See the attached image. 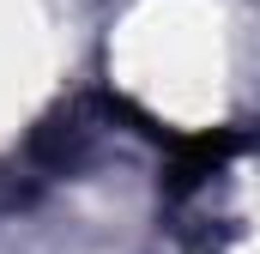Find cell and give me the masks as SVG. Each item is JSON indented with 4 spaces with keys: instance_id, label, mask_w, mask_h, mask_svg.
Listing matches in <instances>:
<instances>
[{
    "instance_id": "cell-1",
    "label": "cell",
    "mask_w": 260,
    "mask_h": 254,
    "mask_svg": "<svg viewBox=\"0 0 260 254\" xmlns=\"http://www.w3.org/2000/svg\"><path fill=\"white\" fill-rule=\"evenodd\" d=\"M230 151H242L236 133H188V139H170V188L188 194L194 182H206Z\"/></svg>"
}]
</instances>
